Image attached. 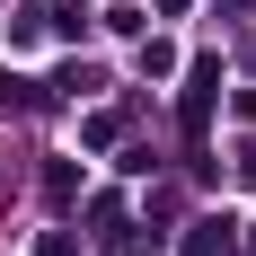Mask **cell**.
Returning a JSON list of instances; mask_svg holds the SVG:
<instances>
[{"instance_id": "obj_1", "label": "cell", "mask_w": 256, "mask_h": 256, "mask_svg": "<svg viewBox=\"0 0 256 256\" xmlns=\"http://www.w3.org/2000/svg\"><path fill=\"white\" fill-rule=\"evenodd\" d=\"M212 88H221V71H212V62H194V80H186V132L212 124Z\"/></svg>"}, {"instance_id": "obj_2", "label": "cell", "mask_w": 256, "mask_h": 256, "mask_svg": "<svg viewBox=\"0 0 256 256\" xmlns=\"http://www.w3.org/2000/svg\"><path fill=\"white\" fill-rule=\"evenodd\" d=\"M230 230H238V221H204V230H194V248H186V256H230Z\"/></svg>"}]
</instances>
